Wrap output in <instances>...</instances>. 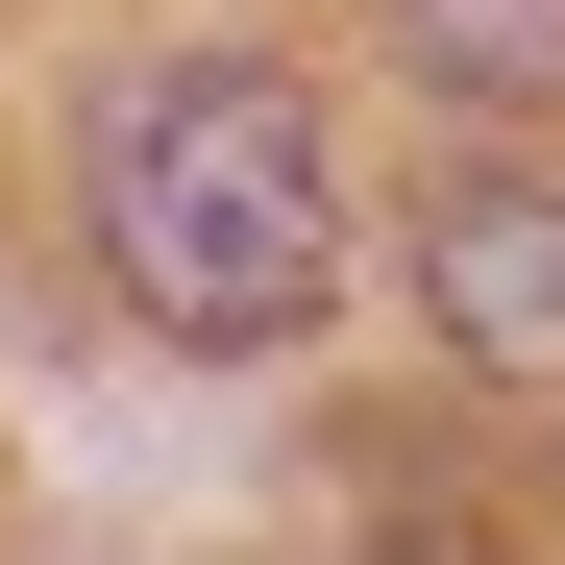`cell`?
I'll return each instance as SVG.
<instances>
[{
  "label": "cell",
  "mask_w": 565,
  "mask_h": 565,
  "mask_svg": "<svg viewBox=\"0 0 565 565\" xmlns=\"http://www.w3.org/2000/svg\"><path fill=\"white\" fill-rule=\"evenodd\" d=\"M418 320L467 369H565V198L541 172H443L418 198Z\"/></svg>",
  "instance_id": "2"
},
{
  "label": "cell",
  "mask_w": 565,
  "mask_h": 565,
  "mask_svg": "<svg viewBox=\"0 0 565 565\" xmlns=\"http://www.w3.org/2000/svg\"><path fill=\"white\" fill-rule=\"evenodd\" d=\"M99 270L172 320V344H296L320 270H344V198H320V99L296 74H148V99L99 124Z\"/></svg>",
  "instance_id": "1"
},
{
  "label": "cell",
  "mask_w": 565,
  "mask_h": 565,
  "mask_svg": "<svg viewBox=\"0 0 565 565\" xmlns=\"http://www.w3.org/2000/svg\"><path fill=\"white\" fill-rule=\"evenodd\" d=\"M394 50L443 74V99H492V124L565 99V0H394Z\"/></svg>",
  "instance_id": "3"
}]
</instances>
